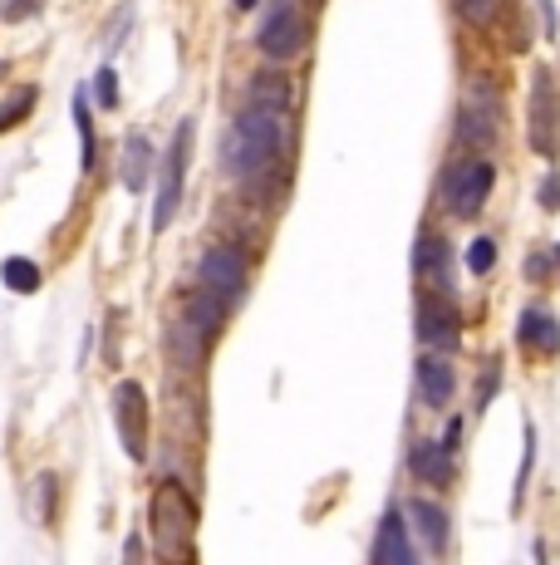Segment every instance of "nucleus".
Masks as SVG:
<instances>
[{"mask_svg":"<svg viewBox=\"0 0 560 565\" xmlns=\"http://www.w3.org/2000/svg\"><path fill=\"white\" fill-rule=\"evenodd\" d=\"M551 276V256H526V280H546Z\"/></svg>","mask_w":560,"mask_h":565,"instance_id":"obj_33","label":"nucleus"},{"mask_svg":"<svg viewBox=\"0 0 560 565\" xmlns=\"http://www.w3.org/2000/svg\"><path fill=\"white\" fill-rule=\"evenodd\" d=\"M35 99H40V89H35V84H25V89H15V94H10L6 108H0V134H10V128H15V124H25V118H30V108H35Z\"/></svg>","mask_w":560,"mask_h":565,"instance_id":"obj_26","label":"nucleus"},{"mask_svg":"<svg viewBox=\"0 0 560 565\" xmlns=\"http://www.w3.org/2000/svg\"><path fill=\"white\" fill-rule=\"evenodd\" d=\"M168 408H172V438L202 443V433H207V408H202V394L187 379H172L168 384Z\"/></svg>","mask_w":560,"mask_h":565,"instance_id":"obj_11","label":"nucleus"},{"mask_svg":"<svg viewBox=\"0 0 560 565\" xmlns=\"http://www.w3.org/2000/svg\"><path fill=\"white\" fill-rule=\"evenodd\" d=\"M197 276H202V290H207V296H217L222 306H236V300L246 296V286H251V260H246L241 246L217 242L202 252Z\"/></svg>","mask_w":560,"mask_h":565,"instance_id":"obj_6","label":"nucleus"},{"mask_svg":"<svg viewBox=\"0 0 560 565\" xmlns=\"http://www.w3.org/2000/svg\"><path fill=\"white\" fill-rule=\"evenodd\" d=\"M35 10H40V0H6V6H0V20L15 25V20H30Z\"/></svg>","mask_w":560,"mask_h":565,"instance_id":"obj_31","label":"nucleus"},{"mask_svg":"<svg viewBox=\"0 0 560 565\" xmlns=\"http://www.w3.org/2000/svg\"><path fill=\"white\" fill-rule=\"evenodd\" d=\"M374 565H418L413 536H408V521L398 507H389L379 521V536H374Z\"/></svg>","mask_w":560,"mask_h":565,"instance_id":"obj_14","label":"nucleus"},{"mask_svg":"<svg viewBox=\"0 0 560 565\" xmlns=\"http://www.w3.org/2000/svg\"><path fill=\"white\" fill-rule=\"evenodd\" d=\"M536 6H541V20H546V35H560V15H556V0H536Z\"/></svg>","mask_w":560,"mask_h":565,"instance_id":"obj_34","label":"nucleus"},{"mask_svg":"<svg viewBox=\"0 0 560 565\" xmlns=\"http://www.w3.org/2000/svg\"><path fill=\"white\" fill-rule=\"evenodd\" d=\"M182 320H192L202 334H212V340H217V330L226 320V306L217 296H207V290H192V296H182Z\"/></svg>","mask_w":560,"mask_h":565,"instance_id":"obj_21","label":"nucleus"},{"mask_svg":"<svg viewBox=\"0 0 560 565\" xmlns=\"http://www.w3.org/2000/svg\"><path fill=\"white\" fill-rule=\"evenodd\" d=\"M516 340H521L526 354L551 360V354H560V320L546 306H526L521 320H516Z\"/></svg>","mask_w":560,"mask_h":565,"instance_id":"obj_12","label":"nucleus"},{"mask_svg":"<svg viewBox=\"0 0 560 565\" xmlns=\"http://www.w3.org/2000/svg\"><path fill=\"white\" fill-rule=\"evenodd\" d=\"M148 536H153V551L163 565H187L192 546H197V502L182 482H163L148 497Z\"/></svg>","mask_w":560,"mask_h":565,"instance_id":"obj_2","label":"nucleus"},{"mask_svg":"<svg viewBox=\"0 0 560 565\" xmlns=\"http://www.w3.org/2000/svg\"><path fill=\"white\" fill-rule=\"evenodd\" d=\"M492 182H497V168H492L487 158H462V162H452V168H448V182H443L448 212L462 216V222H472V216L487 206Z\"/></svg>","mask_w":560,"mask_h":565,"instance_id":"obj_7","label":"nucleus"},{"mask_svg":"<svg viewBox=\"0 0 560 565\" xmlns=\"http://www.w3.org/2000/svg\"><path fill=\"white\" fill-rule=\"evenodd\" d=\"M403 521H408V536H418L428 551H443L448 546V512L438 502L413 497V502H408V512H403Z\"/></svg>","mask_w":560,"mask_h":565,"instance_id":"obj_17","label":"nucleus"},{"mask_svg":"<svg viewBox=\"0 0 560 565\" xmlns=\"http://www.w3.org/2000/svg\"><path fill=\"white\" fill-rule=\"evenodd\" d=\"M526 143L536 158L556 162L560 153V94H556V74L546 64L531 70V94H526Z\"/></svg>","mask_w":560,"mask_h":565,"instance_id":"obj_3","label":"nucleus"},{"mask_svg":"<svg viewBox=\"0 0 560 565\" xmlns=\"http://www.w3.org/2000/svg\"><path fill=\"white\" fill-rule=\"evenodd\" d=\"M497 388H502V360H492L487 369H482V388H477V408H487L492 398H497Z\"/></svg>","mask_w":560,"mask_h":565,"instance_id":"obj_30","label":"nucleus"},{"mask_svg":"<svg viewBox=\"0 0 560 565\" xmlns=\"http://www.w3.org/2000/svg\"><path fill=\"white\" fill-rule=\"evenodd\" d=\"M457 6V15L467 20L472 30H487L492 20H497V0H452Z\"/></svg>","mask_w":560,"mask_h":565,"instance_id":"obj_27","label":"nucleus"},{"mask_svg":"<svg viewBox=\"0 0 560 565\" xmlns=\"http://www.w3.org/2000/svg\"><path fill=\"white\" fill-rule=\"evenodd\" d=\"M114 433L133 462H148V394L133 379L114 384Z\"/></svg>","mask_w":560,"mask_h":565,"instance_id":"obj_9","label":"nucleus"},{"mask_svg":"<svg viewBox=\"0 0 560 565\" xmlns=\"http://www.w3.org/2000/svg\"><path fill=\"white\" fill-rule=\"evenodd\" d=\"M531 467H536V428L526 423L521 428V467H516V487H511V512H521V502H526V477H531Z\"/></svg>","mask_w":560,"mask_h":565,"instance_id":"obj_25","label":"nucleus"},{"mask_svg":"<svg viewBox=\"0 0 560 565\" xmlns=\"http://www.w3.org/2000/svg\"><path fill=\"white\" fill-rule=\"evenodd\" d=\"M256 45H261L266 60H295L310 45V15L300 6H290V0H280L261 20V30H256Z\"/></svg>","mask_w":560,"mask_h":565,"instance_id":"obj_8","label":"nucleus"},{"mask_svg":"<svg viewBox=\"0 0 560 565\" xmlns=\"http://www.w3.org/2000/svg\"><path fill=\"white\" fill-rule=\"evenodd\" d=\"M148 172H153V143H148V134H128L123 158H118V182L128 192H138V188H148Z\"/></svg>","mask_w":560,"mask_h":565,"instance_id":"obj_19","label":"nucleus"},{"mask_svg":"<svg viewBox=\"0 0 560 565\" xmlns=\"http://www.w3.org/2000/svg\"><path fill=\"white\" fill-rule=\"evenodd\" d=\"M467 270H472V276L497 270V242H492V236H477V242L467 246Z\"/></svg>","mask_w":560,"mask_h":565,"instance_id":"obj_28","label":"nucleus"},{"mask_svg":"<svg viewBox=\"0 0 560 565\" xmlns=\"http://www.w3.org/2000/svg\"><path fill=\"white\" fill-rule=\"evenodd\" d=\"M408 472L423 487H448L452 482V452L443 443H413L408 448Z\"/></svg>","mask_w":560,"mask_h":565,"instance_id":"obj_18","label":"nucleus"},{"mask_svg":"<svg viewBox=\"0 0 560 565\" xmlns=\"http://www.w3.org/2000/svg\"><path fill=\"white\" fill-rule=\"evenodd\" d=\"M6 74H10V64H6V60H0V79H6Z\"/></svg>","mask_w":560,"mask_h":565,"instance_id":"obj_38","label":"nucleus"},{"mask_svg":"<svg viewBox=\"0 0 560 565\" xmlns=\"http://www.w3.org/2000/svg\"><path fill=\"white\" fill-rule=\"evenodd\" d=\"M497 134H502V94L492 84V74H472L457 108V138L467 148H487L497 143Z\"/></svg>","mask_w":560,"mask_h":565,"instance_id":"obj_4","label":"nucleus"},{"mask_svg":"<svg viewBox=\"0 0 560 565\" xmlns=\"http://www.w3.org/2000/svg\"><path fill=\"white\" fill-rule=\"evenodd\" d=\"M60 477L55 472H40L35 482H30V521L35 526H55V502H60Z\"/></svg>","mask_w":560,"mask_h":565,"instance_id":"obj_22","label":"nucleus"},{"mask_svg":"<svg viewBox=\"0 0 560 565\" xmlns=\"http://www.w3.org/2000/svg\"><path fill=\"white\" fill-rule=\"evenodd\" d=\"M0 280H6L15 296H35L40 290V266L30 256H10V260H0Z\"/></svg>","mask_w":560,"mask_h":565,"instance_id":"obj_23","label":"nucleus"},{"mask_svg":"<svg viewBox=\"0 0 560 565\" xmlns=\"http://www.w3.org/2000/svg\"><path fill=\"white\" fill-rule=\"evenodd\" d=\"M231 6H236V10H256V0H231Z\"/></svg>","mask_w":560,"mask_h":565,"instance_id":"obj_37","label":"nucleus"},{"mask_svg":"<svg viewBox=\"0 0 560 565\" xmlns=\"http://www.w3.org/2000/svg\"><path fill=\"white\" fill-rule=\"evenodd\" d=\"M551 256H556V270H560V246H556V252H551Z\"/></svg>","mask_w":560,"mask_h":565,"instance_id":"obj_39","label":"nucleus"},{"mask_svg":"<svg viewBox=\"0 0 560 565\" xmlns=\"http://www.w3.org/2000/svg\"><path fill=\"white\" fill-rule=\"evenodd\" d=\"M246 108H266V114H290V104H295V89H290V74L286 70H256L251 84H246Z\"/></svg>","mask_w":560,"mask_h":565,"instance_id":"obj_16","label":"nucleus"},{"mask_svg":"<svg viewBox=\"0 0 560 565\" xmlns=\"http://www.w3.org/2000/svg\"><path fill=\"white\" fill-rule=\"evenodd\" d=\"M192 138H197V118H182L177 134L168 143V158H163V172H158V202H153V232L163 236L177 216V202H182V182H187V158H192Z\"/></svg>","mask_w":560,"mask_h":565,"instance_id":"obj_5","label":"nucleus"},{"mask_svg":"<svg viewBox=\"0 0 560 565\" xmlns=\"http://www.w3.org/2000/svg\"><path fill=\"white\" fill-rule=\"evenodd\" d=\"M413 324H418V340L428 344V354L457 350V340H462V320H457V310H452L448 296H423L418 300Z\"/></svg>","mask_w":560,"mask_h":565,"instance_id":"obj_10","label":"nucleus"},{"mask_svg":"<svg viewBox=\"0 0 560 565\" xmlns=\"http://www.w3.org/2000/svg\"><path fill=\"white\" fill-rule=\"evenodd\" d=\"M207 354H212V334H202L192 320H172V330H168V360L177 364V374H197L202 364H207Z\"/></svg>","mask_w":560,"mask_h":565,"instance_id":"obj_13","label":"nucleus"},{"mask_svg":"<svg viewBox=\"0 0 560 565\" xmlns=\"http://www.w3.org/2000/svg\"><path fill=\"white\" fill-rule=\"evenodd\" d=\"M448 260H452V246L443 242L438 232H423L413 242V276L433 280V286H443L448 280Z\"/></svg>","mask_w":560,"mask_h":565,"instance_id":"obj_20","label":"nucleus"},{"mask_svg":"<svg viewBox=\"0 0 560 565\" xmlns=\"http://www.w3.org/2000/svg\"><path fill=\"white\" fill-rule=\"evenodd\" d=\"M123 565H143V536H128V546H123Z\"/></svg>","mask_w":560,"mask_h":565,"instance_id":"obj_35","label":"nucleus"},{"mask_svg":"<svg viewBox=\"0 0 560 565\" xmlns=\"http://www.w3.org/2000/svg\"><path fill=\"white\" fill-rule=\"evenodd\" d=\"M286 153H290V124L280 114H266V108H241L236 124L226 128V168L246 182V188H261V182H276L286 188Z\"/></svg>","mask_w":560,"mask_h":565,"instance_id":"obj_1","label":"nucleus"},{"mask_svg":"<svg viewBox=\"0 0 560 565\" xmlns=\"http://www.w3.org/2000/svg\"><path fill=\"white\" fill-rule=\"evenodd\" d=\"M541 206H546V212H556V206H560V172H546V178H541Z\"/></svg>","mask_w":560,"mask_h":565,"instance_id":"obj_32","label":"nucleus"},{"mask_svg":"<svg viewBox=\"0 0 560 565\" xmlns=\"http://www.w3.org/2000/svg\"><path fill=\"white\" fill-rule=\"evenodd\" d=\"M413 379H418V398L428 408H448L452 404V388H457V374H452V360L448 354H423L413 364Z\"/></svg>","mask_w":560,"mask_h":565,"instance_id":"obj_15","label":"nucleus"},{"mask_svg":"<svg viewBox=\"0 0 560 565\" xmlns=\"http://www.w3.org/2000/svg\"><path fill=\"white\" fill-rule=\"evenodd\" d=\"M74 128H79V168H94V114H89V94L74 89Z\"/></svg>","mask_w":560,"mask_h":565,"instance_id":"obj_24","label":"nucleus"},{"mask_svg":"<svg viewBox=\"0 0 560 565\" xmlns=\"http://www.w3.org/2000/svg\"><path fill=\"white\" fill-rule=\"evenodd\" d=\"M94 99H99V108H118V74H114V64H99V74H94Z\"/></svg>","mask_w":560,"mask_h":565,"instance_id":"obj_29","label":"nucleus"},{"mask_svg":"<svg viewBox=\"0 0 560 565\" xmlns=\"http://www.w3.org/2000/svg\"><path fill=\"white\" fill-rule=\"evenodd\" d=\"M457 438H462V418H448V428H443V448H448V452H457Z\"/></svg>","mask_w":560,"mask_h":565,"instance_id":"obj_36","label":"nucleus"}]
</instances>
